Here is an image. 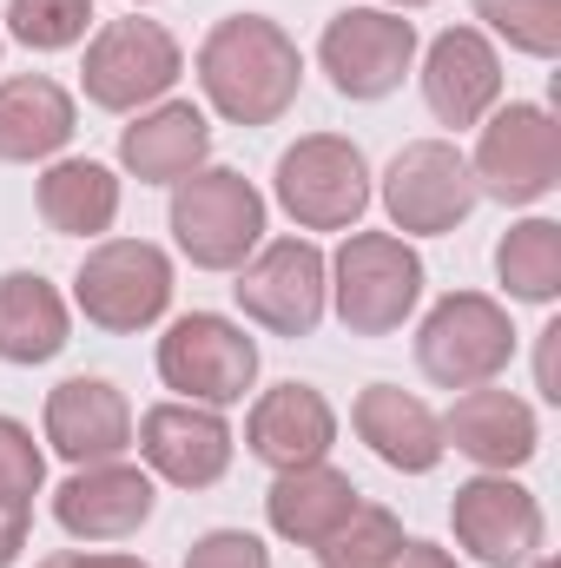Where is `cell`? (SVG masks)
I'll list each match as a JSON object with an SVG mask.
<instances>
[{"label": "cell", "instance_id": "obj_26", "mask_svg": "<svg viewBox=\"0 0 561 568\" xmlns=\"http://www.w3.org/2000/svg\"><path fill=\"white\" fill-rule=\"evenodd\" d=\"M496 278L522 304H555L561 297V225L555 219H522L496 245Z\"/></svg>", "mask_w": 561, "mask_h": 568}, {"label": "cell", "instance_id": "obj_14", "mask_svg": "<svg viewBox=\"0 0 561 568\" xmlns=\"http://www.w3.org/2000/svg\"><path fill=\"white\" fill-rule=\"evenodd\" d=\"M133 443H140L145 469L172 489H212L225 483L232 456H238V436L225 424V410H205V404H152L140 424H133Z\"/></svg>", "mask_w": 561, "mask_h": 568}, {"label": "cell", "instance_id": "obj_38", "mask_svg": "<svg viewBox=\"0 0 561 568\" xmlns=\"http://www.w3.org/2000/svg\"><path fill=\"white\" fill-rule=\"evenodd\" d=\"M133 7H140V0H133Z\"/></svg>", "mask_w": 561, "mask_h": 568}, {"label": "cell", "instance_id": "obj_20", "mask_svg": "<svg viewBox=\"0 0 561 568\" xmlns=\"http://www.w3.org/2000/svg\"><path fill=\"white\" fill-rule=\"evenodd\" d=\"M212 159V120L192 100H159L133 113V126L120 133V165L140 185H178Z\"/></svg>", "mask_w": 561, "mask_h": 568}, {"label": "cell", "instance_id": "obj_1", "mask_svg": "<svg viewBox=\"0 0 561 568\" xmlns=\"http://www.w3.org/2000/svg\"><path fill=\"white\" fill-rule=\"evenodd\" d=\"M198 93L225 126H278L297 106L304 87V53L265 13H225L205 40H198Z\"/></svg>", "mask_w": 561, "mask_h": 568}, {"label": "cell", "instance_id": "obj_27", "mask_svg": "<svg viewBox=\"0 0 561 568\" xmlns=\"http://www.w3.org/2000/svg\"><path fill=\"white\" fill-rule=\"evenodd\" d=\"M397 549H404V523H397L390 509H377V503H357L350 523H344L330 542H317L310 556L324 568H390Z\"/></svg>", "mask_w": 561, "mask_h": 568}, {"label": "cell", "instance_id": "obj_2", "mask_svg": "<svg viewBox=\"0 0 561 568\" xmlns=\"http://www.w3.org/2000/svg\"><path fill=\"white\" fill-rule=\"evenodd\" d=\"M265 192L232 165H198L172 185V245L198 272H238L265 245Z\"/></svg>", "mask_w": 561, "mask_h": 568}, {"label": "cell", "instance_id": "obj_30", "mask_svg": "<svg viewBox=\"0 0 561 568\" xmlns=\"http://www.w3.org/2000/svg\"><path fill=\"white\" fill-rule=\"evenodd\" d=\"M40 483H47V449L33 443V429L20 417H0V503L33 509Z\"/></svg>", "mask_w": 561, "mask_h": 568}, {"label": "cell", "instance_id": "obj_29", "mask_svg": "<svg viewBox=\"0 0 561 568\" xmlns=\"http://www.w3.org/2000/svg\"><path fill=\"white\" fill-rule=\"evenodd\" d=\"M93 27V0H7V33L27 53H67Z\"/></svg>", "mask_w": 561, "mask_h": 568}, {"label": "cell", "instance_id": "obj_33", "mask_svg": "<svg viewBox=\"0 0 561 568\" xmlns=\"http://www.w3.org/2000/svg\"><path fill=\"white\" fill-rule=\"evenodd\" d=\"M33 568H152L140 556H113V549H60V556H47V562Z\"/></svg>", "mask_w": 561, "mask_h": 568}, {"label": "cell", "instance_id": "obj_23", "mask_svg": "<svg viewBox=\"0 0 561 568\" xmlns=\"http://www.w3.org/2000/svg\"><path fill=\"white\" fill-rule=\"evenodd\" d=\"M364 503V489L330 469V463H304V469H278V483L265 489V516H272V536L278 542H297V549H317L330 542L350 509Z\"/></svg>", "mask_w": 561, "mask_h": 568}, {"label": "cell", "instance_id": "obj_10", "mask_svg": "<svg viewBox=\"0 0 561 568\" xmlns=\"http://www.w3.org/2000/svg\"><path fill=\"white\" fill-rule=\"evenodd\" d=\"M317 67L344 100H390L417 67V20L390 7H344L324 20Z\"/></svg>", "mask_w": 561, "mask_h": 568}, {"label": "cell", "instance_id": "obj_5", "mask_svg": "<svg viewBox=\"0 0 561 568\" xmlns=\"http://www.w3.org/2000/svg\"><path fill=\"white\" fill-rule=\"evenodd\" d=\"M469 179H476V199H496L509 212L522 205H542L561 185V126L549 106L536 100H509L482 120L476 152H469Z\"/></svg>", "mask_w": 561, "mask_h": 568}, {"label": "cell", "instance_id": "obj_31", "mask_svg": "<svg viewBox=\"0 0 561 568\" xmlns=\"http://www.w3.org/2000/svg\"><path fill=\"white\" fill-rule=\"evenodd\" d=\"M185 568H272V549L252 529H205L185 549Z\"/></svg>", "mask_w": 561, "mask_h": 568}, {"label": "cell", "instance_id": "obj_22", "mask_svg": "<svg viewBox=\"0 0 561 568\" xmlns=\"http://www.w3.org/2000/svg\"><path fill=\"white\" fill-rule=\"evenodd\" d=\"M73 133H80V106L60 80H47V73L0 80V165L60 159Z\"/></svg>", "mask_w": 561, "mask_h": 568}, {"label": "cell", "instance_id": "obj_28", "mask_svg": "<svg viewBox=\"0 0 561 568\" xmlns=\"http://www.w3.org/2000/svg\"><path fill=\"white\" fill-rule=\"evenodd\" d=\"M469 7L516 53H529V60H555L561 53V0H469Z\"/></svg>", "mask_w": 561, "mask_h": 568}, {"label": "cell", "instance_id": "obj_8", "mask_svg": "<svg viewBox=\"0 0 561 568\" xmlns=\"http://www.w3.org/2000/svg\"><path fill=\"white\" fill-rule=\"evenodd\" d=\"M73 304L93 331H152L172 311V258L152 239H100L73 272Z\"/></svg>", "mask_w": 561, "mask_h": 568}, {"label": "cell", "instance_id": "obj_21", "mask_svg": "<svg viewBox=\"0 0 561 568\" xmlns=\"http://www.w3.org/2000/svg\"><path fill=\"white\" fill-rule=\"evenodd\" d=\"M350 429L370 443L377 463L404 469V476H429L449 449H442V417L422 404L417 390H397V384H370L357 404H350Z\"/></svg>", "mask_w": 561, "mask_h": 568}, {"label": "cell", "instance_id": "obj_4", "mask_svg": "<svg viewBox=\"0 0 561 568\" xmlns=\"http://www.w3.org/2000/svg\"><path fill=\"white\" fill-rule=\"evenodd\" d=\"M422 297V258L397 232H350L330 258V311L350 337H390Z\"/></svg>", "mask_w": 561, "mask_h": 568}, {"label": "cell", "instance_id": "obj_7", "mask_svg": "<svg viewBox=\"0 0 561 568\" xmlns=\"http://www.w3.org/2000/svg\"><path fill=\"white\" fill-rule=\"evenodd\" d=\"M159 384L178 390L185 404L232 410L258 384V337H245V324L218 311H185L159 337Z\"/></svg>", "mask_w": 561, "mask_h": 568}, {"label": "cell", "instance_id": "obj_17", "mask_svg": "<svg viewBox=\"0 0 561 568\" xmlns=\"http://www.w3.org/2000/svg\"><path fill=\"white\" fill-rule=\"evenodd\" d=\"M40 424H47L53 456H67L73 469L113 463V456L133 449V404H126V390L106 384V377H67V384H53Z\"/></svg>", "mask_w": 561, "mask_h": 568}, {"label": "cell", "instance_id": "obj_13", "mask_svg": "<svg viewBox=\"0 0 561 568\" xmlns=\"http://www.w3.org/2000/svg\"><path fill=\"white\" fill-rule=\"evenodd\" d=\"M449 529H456V549H469L482 568H529L542 556V503L516 483V476H469L456 483V503H449Z\"/></svg>", "mask_w": 561, "mask_h": 568}, {"label": "cell", "instance_id": "obj_9", "mask_svg": "<svg viewBox=\"0 0 561 568\" xmlns=\"http://www.w3.org/2000/svg\"><path fill=\"white\" fill-rule=\"evenodd\" d=\"M178 73H185L178 40H172L159 20L126 13V20H106V27L86 40L80 93H86V106H100V113H145V106H159V100L178 87Z\"/></svg>", "mask_w": 561, "mask_h": 568}, {"label": "cell", "instance_id": "obj_24", "mask_svg": "<svg viewBox=\"0 0 561 568\" xmlns=\"http://www.w3.org/2000/svg\"><path fill=\"white\" fill-rule=\"evenodd\" d=\"M33 199H40L47 232H60V239H100L120 219V172L100 165V159H47Z\"/></svg>", "mask_w": 561, "mask_h": 568}, {"label": "cell", "instance_id": "obj_25", "mask_svg": "<svg viewBox=\"0 0 561 568\" xmlns=\"http://www.w3.org/2000/svg\"><path fill=\"white\" fill-rule=\"evenodd\" d=\"M67 331H73V311L40 272H7L0 278V364H53L67 351Z\"/></svg>", "mask_w": 561, "mask_h": 568}, {"label": "cell", "instance_id": "obj_3", "mask_svg": "<svg viewBox=\"0 0 561 568\" xmlns=\"http://www.w3.org/2000/svg\"><path fill=\"white\" fill-rule=\"evenodd\" d=\"M272 199H278V212L297 232H357V219L377 199L370 159L344 133H304L297 145L278 152Z\"/></svg>", "mask_w": 561, "mask_h": 568}, {"label": "cell", "instance_id": "obj_11", "mask_svg": "<svg viewBox=\"0 0 561 568\" xmlns=\"http://www.w3.org/2000/svg\"><path fill=\"white\" fill-rule=\"evenodd\" d=\"M238 311L272 337H310L330 311V258L310 239H272L238 265Z\"/></svg>", "mask_w": 561, "mask_h": 568}, {"label": "cell", "instance_id": "obj_35", "mask_svg": "<svg viewBox=\"0 0 561 568\" xmlns=\"http://www.w3.org/2000/svg\"><path fill=\"white\" fill-rule=\"evenodd\" d=\"M390 568H456V556L436 549V542H410V536H404V549L390 556Z\"/></svg>", "mask_w": 561, "mask_h": 568}, {"label": "cell", "instance_id": "obj_37", "mask_svg": "<svg viewBox=\"0 0 561 568\" xmlns=\"http://www.w3.org/2000/svg\"><path fill=\"white\" fill-rule=\"evenodd\" d=\"M529 568H555V562H549V556H536V562H529Z\"/></svg>", "mask_w": 561, "mask_h": 568}, {"label": "cell", "instance_id": "obj_34", "mask_svg": "<svg viewBox=\"0 0 561 568\" xmlns=\"http://www.w3.org/2000/svg\"><path fill=\"white\" fill-rule=\"evenodd\" d=\"M555 351H561V324H542V357H536V390L561 404V377H555Z\"/></svg>", "mask_w": 561, "mask_h": 568}, {"label": "cell", "instance_id": "obj_36", "mask_svg": "<svg viewBox=\"0 0 561 568\" xmlns=\"http://www.w3.org/2000/svg\"><path fill=\"white\" fill-rule=\"evenodd\" d=\"M390 13H410V7H429V0H384Z\"/></svg>", "mask_w": 561, "mask_h": 568}, {"label": "cell", "instance_id": "obj_19", "mask_svg": "<svg viewBox=\"0 0 561 568\" xmlns=\"http://www.w3.org/2000/svg\"><path fill=\"white\" fill-rule=\"evenodd\" d=\"M337 443V410L324 390L310 384H272L252 417H245V449L265 463V469H304V463H324Z\"/></svg>", "mask_w": 561, "mask_h": 568}, {"label": "cell", "instance_id": "obj_18", "mask_svg": "<svg viewBox=\"0 0 561 568\" xmlns=\"http://www.w3.org/2000/svg\"><path fill=\"white\" fill-rule=\"evenodd\" d=\"M442 449L469 456V463L489 469V476H509V469H522V463L542 449V424H536V410H529L516 390L476 384V390H462V397L449 404V417H442Z\"/></svg>", "mask_w": 561, "mask_h": 568}, {"label": "cell", "instance_id": "obj_12", "mask_svg": "<svg viewBox=\"0 0 561 568\" xmlns=\"http://www.w3.org/2000/svg\"><path fill=\"white\" fill-rule=\"evenodd\" d=\"M377 199H384V212H390V225L404 239H442L482 205L476 179H469V159L449 140H410L390 159Z\"/></svg>", "mask_w": 561, "mask_h": 568}, {"label": "cell", "instance_id": "obj_16", "mask_svg": "<svg viewBox=\"0 0 561 568\" xmlns=\"http://www.w3.org/2000/svg\"><path fill=\"white\" fill-rule=\"evenodd\" d=\"M422 106L436 113V126H482L502 106V53L482 27H449L429 40L422 53Z\"/></svg>", "mask_w": 561, "mask_h": 568}, {"label": "cell", "instance_id": "obj_6", "mask_svg": "<svg viewBox=\"0 0 561 568\" xmlns=\"http://www.w3.org/2000/svg\"><path fill=\"white\" fill-rule=\"evenodd\" d=\"M516 357V324L489 291H449L417 324V371L436 390L496 384Z\"/></svg>", "mask_w": 561, "mask_h": 568}, {"label": "cell", "instance_id": "obj_32", "mask_svg": "<svg viewBox=\"0 0 561 568\" xmlns=\"http://www.w3.org/2000/svg\"><path fill=\"white\" fill-rule=\"evenodd\" d=\"M27 529H33V509H20V503H0V568L20 562V549H27Z\"/></svg>", "mask_w": 561, "mask_h": 568}, {"label": "cell", "instance_id": "obj_15", "mask_svg": "<svg viewBox=\"0 0 561 568\" xmlns=\"http://www.w3.org/2000/svg\"><path fill=\"white\" fill-rule=\"evenodd\" d=\"M152 469L113 456V463H86L73 469L60 489H53V523L73 536V542H126L152 523Z\"/></svg>", "mask_w": 561, "mask_h": 568}]
</instances>
